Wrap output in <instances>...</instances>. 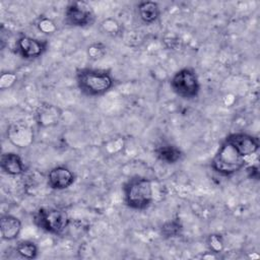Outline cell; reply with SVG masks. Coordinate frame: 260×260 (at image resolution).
<instances>
[{
    "instance_id": "9c48e42d",
    "label": "cell",
    "mask_w": 260,
    "mask_h": 260,
    "mask_svg": "<svg viewBox=\"0 0 260 260\" xmlns=\"http://www.w3.org/2000/svg\"><path fill=\"white\" fill-rule=\"evenodd\" d=\"M244 157H249L259 150V139L246 132H234L225 138Z\"/></svg>"
},
{
    "instance_id": "277c9868",
    "label": "cell",
    "mask_w": 260,
    "mask_h": 260,
    "mask_svg": "<svg viewBox=\"0 0 260 260\" xmlns=\"http://www.w3.org/2000/svg\"><path fill=\"white\" fill-rule=\"evenodd\" d=\"M247 166V158L228 141L223 140L215 152L210 167L211 169L224 177H229L242 171Z\"/></svg>"
},
{
    "instance_id": "3957f363",
    "label": "cell",
    "mask_w": 260,
    "mask_h": 260,
    "mask_svg": "<svg viewBox=\"0 0 260 260\" xmlns=\"http://www.w3.org/2000/svg\"><path fill=\"white\" fill-rule=\"evenodd\" d=\"M32 220L40 230L54 236L62 235L70 223L68 211L60 206L40 207L34 213Z\"/></svg>"
},
{
    "instance_id": "7402d4cb",
    "label": "cell",
    "mask_w": 260,
    "mask_h": 260,
    "mask_svg": "<svg viewBox=\"0 0 260 260\" xmlns=\"http://www.w3.org/2000/svg\"><path fill=\"white\" fill-rule=\"evenodd\" d=\"M17 81V76L13 72H3L0 77V88L2 90H5L7 88H10L14 85V83Z\"/></svg>"
},
{
    "instance_id": "7c38bea8",
    "label": "cell",
    "mask_w": 260,
    "mask_h": 260,
    "mask_svg": "<svg viewBox=\"0 0 260 260\" xmlns=\"http://www.w3.org/2000/svg\"><path fill=\"white\" fill-rule=\"evenodd\" d=\"M22 229L21 220L9 213L2 214L0 217V234L1 239L6 242L14 241L20 235Z\"/></svg>"
},
{
    "instance_id": "603a6c76",
    "label": "cell",
    "mask_w": 260,
    "mask_h": 260,
    "mask_svg": "<svg viewBox=\"0 0 260 260\" xmlns=\"http://www.w3.org/2000/svg\"><path fill=\"white\" fill-rule=\"evenodd\" d=\"M245 171L247 173V176L250 179L258 180L259 179V167L258 165H251V166H246Z\"/></svg>"
},
{
    "instance_id": "d6986e66",
    "label": "cell",
    "mask_w": 260,
    "mask_h": 260,
    "mask_svg": "<svg viewBox=\"0 0 260 260\" xmlns=\"http://www.w3.org/2000/svg\"><path fill=\"white\" fill-rule=\"evenodd\" d=\"M206 243H207L208 251H210L216 255H219L224 250V247H225L223 237L219 234L209 235Z\"/></svg>"
},
{
    "instance_id": "52a82bcc",
    "label": "cell",
    "mask_w": 260,
    "mask_h": 260,
    "mask_svg": "<svg viewBox=\"0 0 260 260\" xmlns=\"http://www.w3.org/2000/svg\"><path fill=\"white\" fill-rule=\"evenodd\" d=\"M49 47L47 40L21 35L15 42V53L24 60H34L43 56Z\"/></svg>"
},
{
    "instance_id": "9a60e30c",
    "label": "cell",
    "mask_w": 260,
    "mask_h": 260,
    "mask_svg": "<svg viewBox=\"0 0 260 260\" xmlns=\"http://www.w3.org/2000/svg\"><path fill=\"white\" fill-rule=\"evenodd\" d=\"M137 13L139 19L144 24L154 23L160 16V8L157 2L142 1L137 5Z\"/></svg>"
},
{
    "instance_id": "5bb4252c",
    "label": "cell",
    "mask_w": 260,
    "mask_h": 260,
    "mask_svg": "<svg viewBox=\"0 0 260 260\" xmlns=\"http://www.w3.org/2000/svg\"><path fill=\"white\" fill-rule=\"evenodd\" d=\"M153 152L154 156L166 165H175L184 156L183 151L178 146L171 143H162L157 145Z\"/></svg>"
},
{
    "instance_id": "6da1fadb",
    "label": "cell",
    "mask_w": 260,
    "mask_h": 260,
    "mask_svg": "<svg viewBox=\"0 0 260 260\" xmlns=\"http://www.w3.org/2000/svg\"><path fill=\"white\" fill-rule=\"evenodd\" d=\"M76 85L79 91L89 98L102 96L115 85L111 71L96 68H81L75 73Z\"/></svg>"
},
{
    "instance_id": "4fadbf2b",
    "label": "cell",
    "mask_w": 260,
    "mask_h": 260,
    "mask_svg": "<svg viewBox=\"0 0 260 260\" xmlns=\"http://www.w3.org/2000/svg\"><path fill=\"white\" fill-rule=\"evenodd\" d=\"M0 168L8 176H20L26 171L21 156L16 152H4L1 155Z\"/></svg>"
},
{
    "instance_id": "ba28073f",
    "label": "cell",
    "mask_w": 260,
    "mask_h": 260,
    "mask_svg": "<svg viewBox=\"0 0 260 260\" xmlns=\"http://www.w3.org/2000/svg\"><path fill=\"white\" fill-rule=\"evenodd\" d=\"M6 135L12 145L18 148H26L34 142V129L26 123L15 121L7 127Z\"/></svg>"
},
{
    "instance_id": "ac0fdd59",
    "label": "cell",
    "mask_w": 260,
    "mask_h": 260,
    "mask_svg": "<svg viewBox=\"0 0 260 260\" xmlns=\"http://www.w3.org/2000/svg\"><path fill=\"white\" fill-rule=\"evenodd\" d=\"M36 26L38 30L44 35H54L58 29L57 24L54 22V20L44 15L38 18Z\"/></svg>"
},
{
    "instance_id": "44dd1931",
    "label": "cell",
    "mask_w": 260,
    "mask_h": 260,
    "mask_svg": "<svg viewBox=\"0 0 260 260\" xmlns=\"http://www.w3.org/2000/svg\"><path fill=\"white\" fill-rule=\"evenodd\" d=\"M106 53H107V47L105 44H103L101 42L92 43L86 49L87 57L92 61L102 59L106 55Z\"/></svg>"
},
{
    "instance_id": "ffe728a7",
    "label": "cell",
    "mask_w": 260,
    "mask_h": 260,
    "mask_svg": "<svg viewBox=\"0 0 260 260\" xmlns=\"http://www.w3.org/2000/svg\"><path fill=\"white\" fill-rule=\"evenodd\" d=\"M101 27L104 34L111 36V37H117L122 32V25L114 18H106L101 22Z\"/></svg>"
},
{
    "instance_id": "5b68a950",
    "label": "cell",
    "mask_w": 260,
    "mask_h": 260,
    "mask_svg": "<svg viewBox=\"0 0 260 260\" xmlns=\"http://www.w3.org/2000/svg\"><path fill=\"white\" fill-rule=\"evenodd\" d=\"M173 92L184 100H194L199 95L201 84L195 69L184 67L178 70L170 80Z\"/></svg>"
},
{
    "instance_id": "e0dca14e",
    "label": "cell",
    "mask_w": 260,
    "mask_h": 260,
    "mask_svg": "<svg viewBox=\"0 0 260 260\" xmlns=\"http://www.w3.org/2000/svg\"><path fill=\"white\" fill-rule=\"evenodd\" d=\"M183 233V224L179 218L165 221L160 226V234L165 239H173L180 237Z\"/></svg>"
},
{
    "instance_id": "7a4b0ae2",
    "label": "cell",
    "mask_w": 260,
    "mask_h": 260,
    "mask_svg": "<svg viewBox=\"0 0 260 260\" xmlns=\"http://www.w3.org/2000/svg\"><path fill=\"white\" fill-rule=\"evenodd\" d=\"M124 202L133 210L147 209L153 201V186L150 179L143 176H134L123 185Z\"/></svg>"
},
{
    "instance_id": "8992f818",
    "label": "cell",
    "mask_w": 260,
    "mask_h": 260,
    "mask_svg": "<svg viewBox=\"0 0 260 260\" xmlns=\"http://www.w3.org/2000/svg\"><path fill=\"white\" fill-rule=\"evenodd\" d=\"M95 20L92 7L86 1H71L64 11V22L69 26L85 27Z\"/></svg>"
},
{
    "instance_id": "30bf717a",
    "label": "cell",
    "mask_w": 260,
    "mask_h": 260,
    "mask_svg": "<svg viewBox=\"0 0 260 260\" xmlns=\"http://www.w3.org/2000/svg\"><path fill=\"white\" fill-rule=\"evenodd\" d=\"M75 174L66 166H56L47 175V184L52 190H65L75 182Z\"/></svg>"
},
{
    "instance_id": "8fae6325",
    "label": "cell",
    "mask_w": 260,
    "mask_h": 260,
    "mask_svg": "<svg viewBox=\"0 0 260 260\" xmlns=\"http://www.w3.org/2000/svg\"><path fill=\"white\" fill-rule=\"evenodd\" d=\"M35 117L37 124L40 127H53L59 124L62 117V111L59 107L53 104L42 103L37 108Z\"/></svg>"
},
{
    "instance_id": "2e32d148",
    "label": "cell",
    "mask_w": 260,
    "mask_h": 260,
    "mask_svg": "<svg viewBox=\"0 0 260 260\" xmlns=\"http://www.w3.org/2000/svg\"><path fill=\"white\" fill-rule=\"evenodd\" d=\"M14 252L21 258L24 259H36L38 258L39 255V247L38 245L29 240H23L19 241L15 247H14Z\"/></svg>"
}]
</instances>
